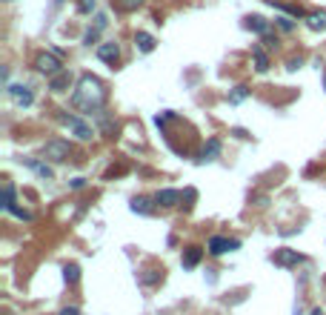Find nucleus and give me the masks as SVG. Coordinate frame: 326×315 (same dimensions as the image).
Listing matches in <instances>:
<instances>
[{
    "instance_id": "obj_20",
    "label": "nucleus",
    "mask_w": 326,
    "mask_h": 315,
    "mask_svg": "<svg viewBox=\"0 0 326 315\" xmlns=\"http://www.w3.org/2000/svg\"><path fill=\"white\" fill-rule=\"evenodd\" d=\"M0 207H3L6 212L14 207V187H12V184H6V187H3V204H0Z\"/></svg>"
},
{
    "instance_id": "obj_12",
    "label": "nucleus",
    "mask_w": 326,
    "mask_h": 315,
    "mask_svg": "<svg viewBox=\"0 0 326 315\" xmlns=\"http://www.w3.org/2000/svg\"><path fill=\"white\" fill-rule=\"evenodd\" d=\"M177 201H180V192H177V189H161V192L155 195V204H161V207H177Z\"/></svg>"
},
{
    "instance_id": "obj_23",
    "label": "nucleus",
    "mask_w": 326,
    "mask_h": 315,
    "mask_svg": "<svg viewBox=\"0 0 326 315\" xmlns=\"http://www.w3.org/2000/svg\"><path fill=\"white\" fill-rule=\"evenodd\" d=\"M100 32H103L100 26H94V29H89V32H86V43H89V46H92V43H97V37H100Z\"/></svg>"
},
{
    "instance_id": "obj_2",
    "label": "nucleus",
    "mask_w": 326,
    "mask_h": 315,
    "mask_svg": "<svg viewBox=\"0 0 326 315\" xmlns=\"http://www.w3.org/2000/svg\"><path fill=\"white\" fill-rule=\"evenodd\" d=\"M35 66L40 75H46V78H55V75H60L63 72V60H60L58 52H40L35 60Z\"/></svg>"
},
{
    "instance_id": "obj_29",
    "label": "nucleus",
    "mask_w": 326,
    "mask_h": 315,
    "mask_svg": "<svg viewBox=\"0 0 326 315\" xmlns=\"http://www.w3.org/2000/svg\"><path fill=\"white\" fill-rule=\"evenodd\" d=\"M163 278V269L161 272H152V275H143V284H155V281H161Z\"/></svg>"
},
{
    "instance_id": "obj_16",
    "label": "nucleus",
    "mask_w": 326,
    "mask_h": 315,
    "mask_svg": "<svg viewBox=\"0 0 326 315\" xmlns=\"http://www.w3.org/2000/svg\"><path fill=\"white\" fill-rule=\"evenodd\" d=\"M129 210H132V212H140V215H152V212H155V207H152L149 198H135L132 204H129Z\"/></svg>"
},
{
    "instance_id": "obj_4",
    "label": "nucleus",
    "mask_w": 326,
    "mask_h": 315,
    "mask_svg": "<svg viewBox=\"0 0 326 315\" xmlns=\"http://www.w3.org/2000/svg\"><path fill=\"white\" fill-rule=\"evenodd\" d=\"M69 155H72V146L66 140H49L46 146H43V158H46V161H55V164L69 161Z\"/></svg>"
},
{
    "instance_id": "obj_9",
    "label": "nucleus",
    "mask_w": 326,
    "mask_h": 315,
    "mask_svg": "<svg viewBox=\"0 0 326 315\" xmlns=\"http://www.w3.org/2000/svg\"><path fill=\"white\" fill-rule=\"evenodd\" d=\"M23 166H29L35 175H40L43 181H52L55 178V172H52V166L43 164V161H35V158H23Z\"/></svg>"
},
{
    "instance_id": "obj_3",
    "label": "nucleus",
    "mask_w": 326,
    "mask_h": 315,
    "mask_svg": "<svg viewBox=\"0 0 326 315\" xmlns=\"http://www.w3.org/2000/svg\"><path fill=\"white\" fill-rule=\"evenodd\" d=\"M60 120H63V126H69V132L75 135L78 140H92V135H94V129L83 120V117H78V115H60Z\"/></svg>"
},
{
    "instance_id": "obj_22",
    "label": "nucleus",
    "mask_w": 326,
    "mask_h": 315,
    "mask_svg": "<svg viewBox=\"0 0 326 315\" xmlns=\"http://www.w3.org/2000/svg\"><path fill=\"white\" fill-rule=\"evenodd\" d=\"M246 95H249V89H246V86H238V89L229 95V104H241V101H246Z\"/></svg>"
},
{
    "instance_id": "obj_13",
    "label": "nucleus",
    "mask_w": 326,
    "mask_h": 315,
    "mask_svg": "<svg viewBox=\"0 0 326 315\" xmlns=\"http://www.w3.org/2000/svg\"><path fill=\"white\" fill-rule=\"evenodd\" d=\"M246 29H252V32H257V35H266L269 23L260 17V14H252V17H246Z\"/></svg>"
},
{
    "instance_id": "obj_25",
    "label": "nucleus",
    "mask_w": 326,
    "mask_h": 315,
    "mask_svg": "<svg viewBox=\"0 0 326 315\" xmlns=\"http://www.w3.org/2000/svg\"><path fill=\"white\" fill-rule=\"evenodd\" d=\"M260 43H263V49H275V46H278V37L272 35V32H266V35H263V40H260Z\"/></svg>"
},
{
    "instance_id": "obj_31",
    "label": "nucleus",
    "mask_w": 326,
    "mask_h": 315,
    "mask_svg": "<svg viewBox=\"0 0 326 315\" xmlns=\"http://www.w3.org/2000/svg\"><path fill=\"white\" fill-rule=\"evenodd\" d=\"M298 66H301V60H289V63H286V69H289V72H295Z\"/></svg>"
},
{
    "instance_id": "obj_33",
    "label": "nucleus",
    "mask_w": 326,
    "mask_h": 315,
    "mask_svg": "<svg viewBox=\"0 0 326 315\" xmlns=\"http://www.w3.org/2000/svg\"><path fill=\"white\" fill-rule=\"evenodd\" d=\"M309 315H324V310H321V307H315V310H312Z\"/></svg>"
},
{
    "instance_id": "obj_7",
    "label": "nucleus",
    "mask_w": 326,
    "mask_h": 315,
    "mask_svg": "<svg viewBox=\"0 0 326 315\" xmlns=\"http://www.w3.org/2000/svg\"><path fill=\"white\" fill-rule=\"evenodd\" d=\"M241 246V241H229V238H221V235H215L209 241V252L212 255H223L226 249H238Z\"/></svg>"
},
{
    "instance_id": "obj_34",
    "label": "nucleus",
    "mask_w": 326,
    "mask_h": 315,
    "mask_svg": "<svg viewBox=\"0 0 326 315\" xmlns=\"http://www.w3.org/2000/svg\"><path fill=\"white\" fill-rule=\"evenodd\" d=\"M324 81H326V78H324Z\"/></svg>"
},
{
    "instance_id": "obj_28",
    "label": "nucleus",
    "mask_w": 326,
    "mask_h": 315,
    "mask_svg": "<svg viewBox=\"0 0 326 315\" xmlns=\"http://www.w3.org/2000/svg\"><path fill=\"white\" fill-rule=\"evenodd\" d=\"M169 117H175V115H172V112H161V115H155V123H158V126H163Z\"/></svg>"
},
{
    "instance_id": "obj_1",
    "label": "nucleus",
    "mask_w": 326,
    "mask_h": 315,
    "mask_svg": "<svg viewBox=\"0 0 326 315\" xmlns=\"http://www.w3.org/2000/svg\"><path fill=\"white\" fill-rule=\"evenodd\" d=\"M72 104L83 109V112H100L106 104V86L100 78L94 75H81V81L75 86V95H72Z\"/></svg>"
},
{
    "instance_id": "obj_15",
    "label": "nucleus",
    "mask_w": 326,
    "mask_h": 315,
    "mask_svg": "<svg viewBox=\"0 0 326 315\" xmlns=\"http://www.w3.org/2000/svg\"><path fill=\"white\" fill-rule=\"evenodd\" d=\"M252 60H255V69H257V72H266V69H269V55L263 52V46H255V49H252Z\"/></svg>"
},
{
    "instance_id": "obj_5",
    "label": "nucleus",
    "mask_w": 326,
    "mask_h": 315,
    "mask_svg": "<svg viewBox=\"0 0 326 315\" xmlns=\"http://www.w3.org/2000/svg\"><path fill=\"white\" fill-rule=\"evenodd\" d=\"M6 92H9V98H12L17 106H32V104H35V95H32V89H29V86H23V83H9V86H6Z\"/></svg>"
},
{
    "instance_id": "obj_10",
    "label": "nucleus",
    "mask_w": 326,
    "mask_h": 315,
    "mask_svg": "<svg viewBox=\"0 0 326 315\" xmlns=\"http://www.w3.org/2000/svg\"><path fill=\"white\" fill-rule=\"evenodd\" d=\"M72 86V72H60V75H55V78H49V89L52 92H66Z\"/></svg>"
},
{
    "instance_id": "obj_26",
    "label": "nucleus",
    "mask_w": 326,
    "mask_h": 315,
    "mask_svg": "<svg viewBox=\"0 0 326 315\" xmlns=\"http://www.w3.org/2000/svg\"><path fill=\"white\" fill-rule=\"evenodd\" d=\"M9 212H12V215H17V218H23V221H32V212L20 210V207H17V204H14V207H12V210H9Z\"/></svg>"
},
{
    "instance_id": "obj_32",
    "label": "nucleus",
    "mask_w": 326,
    "mask_h": 315,
    "mask_svg": "<svg viewBox=\"0 0 326 315\" xmlns=\"http://www.w3.org/2000/svg\"><path fill=\"white\" fill-rule=\"evenodd\" d=\"M60 315H81V313H78L75 307H69V310H63V313H60Z\"/></svg>"
},
{
    "instance_id": "obj_30",
    "label": "nucleus",
    "mask_w": 326,
    "mask_h": 315,
    "mask_svg": "<svg viewBox=\"0 0 326 315\" xmlns=\"http://www.w3.org/2000/svg\"><path fill=\"white\" fill-rule=\"evenodd\" d=\"M86 187V178H75V181H69V189H83Z\"/></svg>"
},
{
    "instance_id": "obj_24",
    "label": "nucleus",
    "mask_w": 326,
    "mask_h": 315,
    "mask_svg": "<svg viewBox=\"0 0 326 315\" xmlns=\"http://www.w3.org/2000/svg\"><path fill=\"white\" fill-rule=\"evenodd\" d=\"M94 9V0H78V12L81 14H89Z\"/></svg>"
},
{
    "instance_id": "obj_11",
    "label": "nucleus",
    "mask_w": 326,
    "mask_h": 315,
    "mask_svg": "<svg viewBox=\"0 0 326 315\" xmlns=\"http://www.w3.org/2000/svg\"><path fill=\"white\" fill-rule=\"evenodd\" d=\"M200 258H203V249L200 246H189L183 252V258H180V264H183V269H195L200 264Z\"/></svg>"
},
{
    "instance_id": "obj_17",
    "label": "nucleus",
    "mask_w": 326,
    "mask_h": 315,
    "mask_svg": "<svg viewBox=\"0 0 326 315\" xmlns=\"http://www.w3.org/2000/svg\"><path fill=\"white\" fill-rule=\"evenodd\" d=\"M306 26L312 29V32H324L326 29V12H315L306 17Z\"/></svg>"
},
{
    "instance_id": "obj_14",
    "label": "nucleus",
    "mask_w": 326,
    "mask_h": 315,
    "mask_svg": "<svg viewBox=\"0 0 326 315\" xmlns=\"http://www.w3.org/2000/svg\"><path fill=\"white\" fill-rule=\"evenodd\" d=\"M135 43H138V49L143 55H149L152 49H155V37H152L149 32H138V35H135Z\"/></svg>"
},
{
    "instance_id": "obj_8",
    "label": "nucleus",
    "mask_w": 326,
    "mask_h": 315,
    "mask_svg": "<svg viewBox=\"0 0 326 315\" xmlns=\"http://www.w3.org/2000/svg\"><path fill=\"white\" fill-rule=\"evenodd\" d=\"M97 58L103 60V63H112V66H115L117 58H120V46H117V43H100V46H97Z\"/></svg>"
},
{
    "instance_id": "obj_19",
    "label": "nucleus",
    "mask_w": 326,
    "mask_h": 315,
    "mask_svg": "<svg viewBox=\"0 0 326 315\" xmlns=\"http://www.w3.org/2000/svg\"><path fill=\"white\" fill-rule=\"evenodd\" d=\"M120 12H135V9H140L143 6V0H112Z\"/></svg>"
},
{
    "instance_id": "obj_18",
    "label": "nucleus",
    "mask_w": 326,
    "mask_h": 315,
    "mask_svg": "<svg viewBox=\"0 0 326 315\" xmlns=\"http://www.w3.org/2000/svg\"><path fill=\"white\" fill-rule=\"evenodd\" d=\"M218 155H221V140H218V138H209V143L203 146V158H200V161H215Z\"/></svg>"
},
{
    "instance_id": "obj_6",
    "label": "nucleus",
    "mask_w": 326,
    "mask_h": 315,
    "mask_svg": "<svg viewBox=\"0 0 326 315\" xmlns=\"http://www.w3.org/2000/svg\"><path fill=\"white\" fill-rule=\"evenodd\" d=\"M272 261L278 264V267H298L303 261V255L298 252V249H278L275 255H272Z\"/></svg>"
},
{
    "instance_id": "obj_21",
    "label": "nucleus",
    "mask_w": 326,
    "mask_h": 315,
    "mask_svg": "<svg viewBox=\"0 0 326 315\" xmlns=\"http://www.w3.org/2000/svg\"><path fill=\"white\" fill-rule=\"evenodd\" d=\"M63 278L69 281V284H78V278H81V267H78V264H66V269H63Z\"/></svg>"
},
{
    "instance_id": "obj_27",
    "label": "nucleus",
    "mask_w": 326,
    "mask_h": 315,
    "mask_svg": "<svg viewBox=\"0 0 326 315\" xmlns=\"http://www.w3.org/2000/svg\"><path fill=\"white\" fill-rule=\"evenodd\" d=\"M278 26L283 29V32H292V29H295V23H292L289 17H278Z\"/></svg>"
}]
</instances>
